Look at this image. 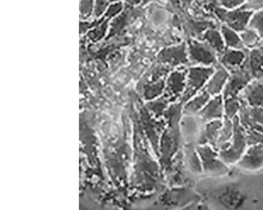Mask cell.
Returning <instances> with one entry per match:
<instances>
[{
  "instance_id": "24",
  "label": "cell",
  "mask_w": 263,
  "mask_h": 210,
  "mask_svg": "<svg viewBox=\"0 0 263 210\" xmlns=\"http://www.w3.org/2000/svg\"><path fill=\"white\" fill-rule=\"evenodd\" d=\"M242 7L251 12H256L263 9V0H246L245 5Z\"/></svg>"
},
{
  "instance_id": "27",
  "label": "cell",
  "mask_w": 263,
  "mask_h": 210,
  "mask_svg": "<svg viewBox=\"0 0 263 210\" xmlns=\"http://www.w3.org/2000/svg\"><path fill=\"white\" fill-rule=\"evenodd\" d=\"M107 29V22L103 23L102 26H100L99 30H98V28L92 30V32L89 33V36H90L91 39L92 40H98L101 39L102 38V36H104V33H105V30Z\"/></svg>"
},
{
  "instance_id": "8",
  "label": "cell",
  "mask_w": 263,
  "mask_h": 210,
  "mask_svg": "<svg viewBox=\"0 0 263 210\" xmlns=\"http://www.w3.org/2000/svg\"><path fill=\"white\" fill-rule=\"evenodd\" d=\"M252 73L248 66V69L239 68L233 72V74L229 77V81L226 84L224 91H223V98H234L238 97L239 94L246 88L248 84L252 81Z\"/></svg>"
},
{
  "instance_id": "22",
  "label": "cell",
  "mask_w": 263,
  "mask_h": 210,
  "mask_svg": "<svg viewBox=\"0 0 263 210\" xmlns=\"http://www.w3.org/2000/svg\"><path fill=\"white\" fill-rule=\"evenodd\" d=\"M246 0H219L220 5L227 10H236L245 5Z\"/></svg>"
},
{
  "instance_id": "16",
  "label": "cell",
  "mask_w": 263,
  "mask_h": 210,
  "mask_svg": "<svg viewBox=\"0 0 263 210\" xmlns=\"http://www.w3.org/2000/svg\"><path fill=\"white\" fill-rule=\"evenodd\" d=\"M187 70H176L170 73L167 80V89L174 96L183 95L186 89Z\"/></svg>"
},
{
  "instance_id": "7",
  "label": "cell",
  "mask_w": 263,
  "mask_h": 210,
  "mask_svg": "<svg viewBox=\"0 0 263 210\" xmlns=\"http://www.w3.org/2000/svg\"><path fill=\"white\" fill-rule=\"evenodd\" d=\"M216 14L224 25L234 29L238 33H241L248 27L250 19L253 12L245 10L243 7L236 10H227L224 8L216 10Z\"/></svg>"
},
{
  "instance_id": "18",
  "label": "cell",
  "mask_w": 263,
  "mask_h": 210,
  "mask_svg": "<svg viewBox=\"0 0 263 210\" xmlns=\"http://www.w3.org/2000/svg\"><path fill=\"white\" fill-rule=\"evenodd\" d=\"M220 33L224 38L226 48L236 50H246L239 36V33L235 31L234 29H231L226 25H222L220 26Z\"/></svg>"
},
{
  "instance_id": "9",
  "label": "cell",
  "mask_w": 263,
  "mask_h": 210,
  "mask_svg": "<svg viewBox=\"0 0 263 210\" xmlns=\"http://www.w3.org/2000/svg\"><path fill=\"white\" fill-rule=\"evenodd\" d=\"M198 116L204 123L223 120L224 118V100L222 94L212 97Z\"/></svg>"
},
{
  "instance_id": "23",
  "label": "cell",
  "mask_w": 263,
  "mask_h": 210,
  "mask_svg": "<svg viewBox=\"0 0 263 210\" xmlns=\"http://www.w3.org/2000/svg\"><path fill=\"white\" fill-rule=\"evenodd\" d=\"M93 0H82L81 3V17L86 19L90 17L92 13Z\"/></svg>"
},
{
  "instance_id": "2",
  "label": "cell",
  "mask_w": 263,
  "mask_h": 210,
  "mask_svg": "<svg viewBox=\"0 0 263 210\" xmlns=\"http://www.w3.org/2000/svg\"><path fill=\"white\" fill-rule=\"evenodd\" d=\"M233 121V136L224 149L218 152L220 158L229 166L236 165L248 146V133L241 124L238 116Z\"/></svg>"
},
{
  "instance_id": "1",
  "label": "cell",
  "mask_w": 263,
  "mask_h": 210,
  "mask_svg": "<svg viewBox=\"0 0 263 210\" xmlns=\"http://www.w3.org/2000/svg\"><path fill=\"white\" fill-rule=\"evenodd\" d=\"M194 188L212 210H263V171L204 176Z\"/></svg>"
},
{
  "instance_id": "20",
  "label": "cell",
  "mask_w": 263,
  "mask_h": 210,
  "mask_svg": "<svg viewBox=\"0 0 263 210\" xmlns=\"http://www.w3.org/2000/svg\"><path fill=\"white\" fill-rule=\"evenodd\" d=\"M224 117L233 120L237 117L238 112H239L243 104L242 101H239L238 97L229 98L224 99Z\"/></svg>"
},
{
  "instance_id": "15",
  "label": "cell",
  "mask_w": 263,
  "mask_h": 210,
  "mask_svg": "<svg viewBox=\"0 0 263 210\" xmlns=\"http://www.w3.org/2000/svg\"><path fill=\"white\" fill-rule=\"evenodd\" d=\"M211 98H212V96L206 91L202 89L192 99L185 103L184 107L183 108V112L187 117H193L196 114L198 116V113L203 109L205 104Z\"/></svg>"
},
{
  "instance_id": "11",
  "label": "cell",
  "mask_w": 263,
  "mask_h": 210,
  "mask_svg": "<svg viewBox=\"0 0 263 210\" xmlns=\"http://www.w3.org/2000/svg\"><path fill=\"white\" fill-rule=\"evenodd\" d=\"M159 59L164 63L174 67L188 64L189 58L187 45L185 43H182L176 46L166 48L160 53Z\"/></svg>"
},
{
  "instance_id": "5",
  "label": "cell",
  "mask_w": 263,
  "mask_h": 210,
  "mask_svg": "<svg viewBox=\"0 0 263 210\" xmlns=\"http://www.w3.org/2000/svg\"><path fill=\"white\" fill-rule=\"evenodd\" d=\"M189 62L195 65L212 67L217 64V52L205 41L191 39L187 41Z\"/></svg>"
},
{
  "instance_id": "6",
  "label": "cell",
  "mask_w": 263,
  "mask_h": 210,
  "mask_svg": "<svg viewBox=\"0 0 263 210\" xmlns=\"http://www.w3.org/2000/svg\"><path fill=\"white\" fill-rule=\"evenodd\" d=\"M238 169L243 173H255L263 171V143L249 145L237 164Z\"/></svg>"
},
{
  "instance_id": "28",
  "label": "cell",
  "mask_w": 263,
  "mask_h": 210,
  "mask_svg": "<svg viewBox=\"0 0 263 210\" xmlns=\"http://www.w3.org/2000/svg\"><path fill=\"white\" fill-rule=\"evenodd\" d=\"M122 9H123V4H122V3H117V4H112V5L110 6L108 10H107L105 17L111 18V17H114V16L118 14L121 11Z\"/></svg>"
},
{
  "instance_id": "29",
  "label": "cell",
  "mask_w": 263,
  "mask_h": 210,
  "mask_svg": "<svg viewBox=\"0 0 263 210\" xmlns=\"http://www.w3.org/2000/svg\"><path fill=\"white\" fill-rule=\"evenodd\" d=\"M127 1L129 4H132V5H135V4H139L141 0H127Z\"/></svg>"
},
{
  "instance_id": "26",
  "label": "cell",
  "mask_w": 263,
  "mask_h": 210,
  "mask_svg": "<svg viewBox=\"0 0 263 210\" xmlns=\"http://www.w3.org/2000/svg\"><path fill=\"white\" fill-rule=\"evenodd\" d=\"M108 1L107 0H96L95 3V10L94 15L96 17H101L108 7Z\"/></svg>"
},
{
  "instance_id": "17",
  "label": "cell",
  "mask_w": 263,
  "mask_h": 210,
  "mask_svg": "<svg viewBox=\"0 0 263 210\" xmlns=\"http://www.w3.org/2000/svg\"><path fill=\"white\" fill-rule=\"evenodd\" d=\"M202 41L208 44L219 55H221L227 48L220 31L215 28L207 29L202 35Z\"/></svg>"
},
{
  "instance_id": "13",
  "label": "cell",
  "mask_w": 263,
  "mask_h": 210,
  "mask_svg": "<svg viewBox=\"0 0 263 210\" xmlns=\"http://www.w3.org/2000/svg\"><path fill=\"white\" fill-rule=\"evenodd\" d=\"M223 122L224 119L204 123V127L198 135L196 145H210L213 147L215 146L220 130L222 128Z\"/></svg>"
},
{
  "instance_id": "10",
  "label": "cell",
  "mask_w": 263,
  "mask_h": 210,
  "mask_svg": "<svg viewBox=\"0 0 263 210\" xmlns=\"http://www.w3.org/2000/svg\"><path fill=\"white\" fill-rule=\"evenodd\" d=\"M241 100L248 106H263V77L251 81L241 92Z\"/></svg>"
},
{
  "instance_id": "21",
  "label": "cell",
  "mask_w": 263,
  "mask_h": 210,
  "mask_svg": "<svg viewBox=\"0 0 263 210\" xmlns=\"http://www.w3.org/2000/svg\"><path fill=\"white\" fill-rule=\"evenodd\" d=\"M248 27L253 29L263 38V9L254 12L250 19Z\"/></svg>"
},
{
  "instance_id": "12",
  "label": "cell",
  "mask_w": 263,
  "mask_h": 210,
  "mask_svg": "<svg viewBox=\"0 0 263 210\" xmlns=\"http://www.w3.org/2000/svg\"><path fill=\"white\" fill-rule=\"evenodd\" d=\"M229 77L230 74L229 70L224 68L223 66L219 65L218 67H216L215 71L209 79L208 82L203 89L204 90L206 91L212 97L222 94Z\"/></svg>"
},
{
  "instance_id": "4",
  "label": "cell",
  "mask_w": 263,
  "mask_h": 210,
  "mask_svg": "<svg viewBox=\"0 0 263 210\" xmlns=\"http://www.w3.org/2000/svg\"><path fill=\"white\" fill-rule=\"evenodd\" d=\"M215 71L214 67L195 66L187 70L186 89L182 97V101L186 103L205 88L209 79Z\"/></svg>"
},
{
  "instance_id": "3",
  "label": "cell",
  "mask_w": 263,
  "mask_h": 210,
  "mask_svg": "<svg viewBox=\"0 0 263 210\" xmlns=\"http://www.w3.org/2000/svg\"><path fill=\"white\" fill-rule=\"evenodd\" d=\"M199 156L202 175L207 177H218L224 176L231 171L230 166L220 158L218 151L210 145H196Z\"/></svg>"
},
{
  "instance_id": "14",
  "label": "cell",
  "mask_w": 263,
  "mask_h": 210,
  "mask_svg": "<svg viewBox=\"0 0 263 210\" xmlns=\"http://www.w3.org/2000/svg\"><path fill=\"white\" fill-rule=\"evenodd\" d=\"M246 54L243 50L232 49L226 48V51L220 55V64L229 71H235L243 66Z\"/></svg>"
},
{
  "instance_id": "19",
  "label": "cell",
  "mask_w": 263,
  "mask_h": 210,
  "mask_svg": "<svg viewBox=\"0 0 263 210\" xmlns=\"http://www.w3.org/2000/svg\"><path fill=\"white\" fill-rule=\"evenodd\" d=\"M243 46L246 49L250 48H255L259 45L261 42V37L259 36L256 31L251 28L248 27L239 33Z\"/></svg>"
},
{
  "instance_id": "25",
  "label": "cell",
  "mask_w": 263,
  "mask_h": 210,
  "mask_svg": "<svg viewBox=\"0 0 263 210\" xmlns=\"http://www.w3.org/2000/svg\"><path fill=\"white\" fill-rule=\"evenodd\" d=\"M180 210H212L205 202L201 199L198 202H192L186 206L180 208Z\"/></svg>"
}]
</instances>
